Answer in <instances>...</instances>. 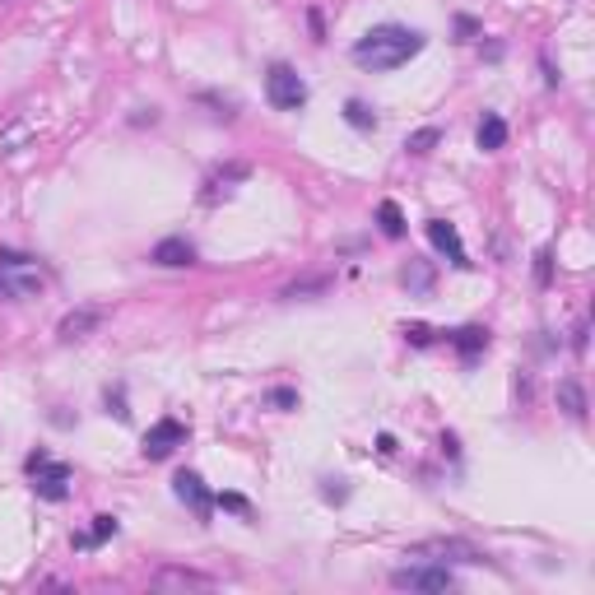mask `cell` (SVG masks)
Masks as SVG:
<instances>
[{"label": "cell", "mask_w": 595, "mask_h": 595, "mask_svg": "<svg viewBox=\"0 0 595 595\" xmlns=\"http://www.w3.org/2000/svg\"><path fill=\"white\" fill-rule=\"evenodd\" d=\"M107 410H112L117 419H130V410H126V395H121V391H107Z\"/></svg>", "instance_id": "26"}, {"label": "cell", "mask_w": 595, "mask_h": 595, "mask_svg": "<svg viewBox=\"0 0 595 595\" xmlns=\"http://www.w3.org/2000/svg\"><path fill=\"white\" fill-rule=\"evenodd\" d=\"M475 145H479L484 154L502 149V145H507V121H502L498 112H484V121H479V130H475Z\"/></svg>", "instance_id": "12"}, {"label": "cell", "mask_w": 595, "mask_h": 595, "mask_svg": "<svg viewBox=\"0 0 595 595\" xmlns=\"http://www.w3.org/2000/svg\"><path fill=\"white\" fill-rule=\"evenodd\" d=\"M23 470H29L33 493H38L42 502H66V498H70V479H75V470H70L66 461H51L47 451H29Z\"/></svg>", "instance_id": "2"}, {"label": "cell", "mask_w": 595, "mask_h": 595, "mask_svg": "<svg viewBox=\"0 0 595 595\" xmlns=\"http://www.w3.org/2000/svg\"><path fill=\"white\" fill-rule=\"evenodd\" d=\"M214 507H228V511H242V517H252V502L242 493H214Z\"/></svg>", "instance_id": "21"}, {"label": "cell", "mask_w": 595, "mask_h": 595, "mask_svg": "<svg viewBox=\"0 0 595 595\" xmlns=\"http://www.w3.org/2000/svg\"><path fill=\"white\" fill-rule=\"evenodd\" d=\"M423 33L419 29H404V23H377L354 42V66L368 75H391L400 66H410L419 51H423Z\"/></svg>", "instance_id": "1"}, {"label": "cell", "mask_w": 595, "mask_h": 595, "mask_svg": "<svg viewBox=\"0 0 595 595\" xmlns=\"http://www.w3.org/2000/svg\"><path fill=\"white\" fill-rule=\"evenodd\" d=\"M404 284L423 293V289L432 284V270H428V265H410V270H404Z\"/></svg>", "instance_id": "23"}, {"label": "cell", "mask_w": 595, "mask_h": 595, "mask_svg": "<svg viewBox=\"0 0 595 595\" xmlns=\"http://www.w3.org/2000/svg\"><path fill=\"white\" fill-rule=\"evenodd\" d=\"M117 530H121L117 517H107V511H102V517H93L89 530H79V535H75V549H98V545H107V539H112Z\"/></svg>", "instance_id": "14"}, {"label": "cell", "mask_w": 595, "mask_h": 595, "mask_svg": "<svg viewBox=\"0 0 595 595\" xmlns=\"http://www.w3.org/2000/svg\"><path fill=\"white\" fill-rule=\"evenodd\" d=\"M98 321H102V312L98 307H79V312H70L66 321H61V340H84L89 331H98Z\"/></svg>", "instance_id": "13"}, {"label": "cell", "mask_w": 595, "mask_h": 595, "mask_svg": "<svg viewBox=\"0 0 595 595\" xmlns=\"http://www.w3.org/2000/svg\"><path fill=\"white\" fill-rule=\"evenodd\" d=\"M549 280H554V252L545 247L535 256V284H549Z\"/></svg>", "instance_id": "22"}, {"label": "cell", "mask_w": 595, "mask_h": 595, "mask_svg": "<svg viewBox=\"0 0 595 595\" xmlns=\"http://www.w3.org/2000/svg\"><path fill=\"white\" fill-rule=\"evenodd\" d=\"M451 344H456V349H461V354H466V359H475V354H479V349H489V331H484V326H461V331H456V335H451Z\"/></svg>", "instance_id": "17"}, {"label": "cell", "mask_w": 595, "mask_h": 595, "mask_svg": "<svg viewBox=\"0 0 595 595\" xmlns=\"http://www.w3.org/2000/svg\"><path fill=\"white\" fill-rule=\"evenodd\" d=\"M173 493L196 511L200 521H209V511H214V493L205 489V479L196 475V470H177V479H173Z\"/></svg>", "instance_id": "8"}, {"label": "cell", "mask_w": 595, "mask_h": 595, "mask_svg": "<svg viewBox=\"0 0 595 595\" xmlns=\"http://www.w3.org/2000/svg\"><path fill=\"white\" fill-rule=\"evenodd\" d=\"M149 261L164 265V270H182V265L196 261V247H191L186 237H164V242H158V247L149 252Z\"/></svg>", "instance_id": "10"}, {"label": "cell", "mask_w": 595, "mask_h": 595, "mask_svg": "<svg viewBox=\"0 0 595 595\" xmlns=\"http://www.w3.org/2000/svg\"><path fill=\"white\" fill-rule=\"evenodd\" d=\"M0 293H5V298H38L42 293L38 261L14 252V247H0Z\"/></svg>", "instance_id": "3"}, {"label": "cell", "mask_w": 595, "mask_h": 595, "mask_svg": "<svg viewBox=\"0 0 595 595\" xmlns=\"http://www.w3.org/2000/svg\"><path fill=\"white\" fill-rule=\"evenodd\" d=\"M265 102L270 107H280V112H298V107L307 102V84H303V75H298L293 66H270L265 70Z\"/></svg>", "instance_id": "4"}, {"label": "cell", "mask_w": 595, "mask_h": 595, "mask_svg": "<svg viewBox=\"0 0 595 595\" xmlns=\"http://www.w3.org/2000/svg\"><path fill=\"white\" fill-rule=\"evenodd\" d=\"M186 438H191V428L168 414V419H158V423L145 432V447H140V451L149 456V461H168L177 447H186Z\"/></svg>", "instance_id": "7"}, {"label": "cell", "mask_w": 595, "mask_h": 595, "mask_svg": "<svg viewBox=\"0 0 595 595\" xmlns=\"http://www.w3.org/2000/svg\"><path fill=\"white\" fill-rule=\"evenodd\" d=\"M377 451H382V456L395 451V438H391V432H382V438H377Z\"/></svg>", "instance_id": "28"}, {"label": "cell", "mask_w": 595, "mask_h": 595, "mask_svg": "<svg viewBox=\"0 0 595 595\" xmlns=\"http://www.w3.org/2000/svg\"><path fill=\"white\" fill-rule=\"evenodd\" d=\"M247 173H252L247 164H228V168H219V173H214V177L205 182V205H214V200H219V191L228 196V191H233V182H242Z\"/></svg>", "instance_id": "15"}, {"label": "cell", "mask_w": 595, "mask_h": 595, "mask_svg": "<svg viewBox=\"0 0 595 595\" xmlns=\"http://www.w3.org/2000/svg\"><path fill=\"white\" fill-rule=\"evenodd\" d=\"M265 400H270V404H280V410H293V404H298V391H289V386H275V391H270Z\"/></svg>", "instance_id": "25"}, {"label": "cell", "mask_w": 595, "mask_h": 595, "mask_svg": "<svg viewBox=\"0 0 595 595\" xmlns=\"http://www.w3.org/2000/svg\"><path fill=\"white\" fill-rule=\"evenodd\" d=\"M404 340L410 344H432V331L423 326V321H410V326H404Z\"/></svg>", "instance_id": "24"}, {"label": "cell", "mask_w": 595, "mask_h": 595, "mask_svg": "<svg viewBox=\"0 0 595 595\" xmlns=\"http://www.w3.org/2000/svg\"><path fill=\"white\" fill-rule=\"evenodd\" d=\"M391 586L395 591H451L456 577L447 563H419V567H400V573H391Z\"/></svg>", "instance_id": "6"}, {"label": "cell", "mask_w": 595, "mask_h": 595, "mask_svg": "<svg viewBox=\"0 0 595 595\" xmlns=\"http://www.w3.org/2000/svg\"><path fill=\"white\" fill-rule=\"evenodd\" d=\"M438 140H442V130H438V126H423V130H414L410 140H404V149H410V154H428Z\"/></svg>", "instance_id": "20"}, {"label": "cell", "mask_w": 595, "mask_h": 595, "mask_svg": "<svg viewBox=\"0 0 595 595\" xmlns=\"http://www.w3.org/2000/svg\"><path fill=\"white\" fill-rule=\"evenodd\" d=\"M410 558H428V563H489L479 545L470 539H423V545L410 549Z\"/></svg>", "instance_id": "5"}, {"label": "cell", "mask_w": 595, "mask_h": 595, "mask_svg": "<svg viewBox=\"0 0 595 595\" xmlns=\"http://www.w3.org/2000/svg\"><path fill=\"white\" fill-rule=\"evenodd\" d=\"M344 121H349V126H354V130H372V126H377V112H372V107H368V102H359V98H349V102H344Z\"/></svg>", "instance_id": "19"}, {"label": "cell", "mask_w": 595, "mask_h": 595, "mask_svg": "<svg viewBox=\"0 0 595 595\" xmlns=\"http://www.w3.org/2000/svg\"><path fill=\"white\" fill-rule=\"evenodd\" d=\"M456 33H461V38H470V33H479V23H475V19H466V14H461V19H456Z\"/></svg>", "instance_id": "27"}, {"label": "cell", "mask_w": 595, "mask_h": 595, "mask_svg": "<svg viewBox=\"0 0 595 595\" xmlns=\"http://www.w3.org/2000/svg\"><path fill=\"white\" fill-rule=\"evenodd\" d=\"M377 224H382L386 237H404V214H400L395 200H382V205H377Z\"/></svg>", "instance_id": "18"}, {"label": "cell", "mask_w": 595, "mask_h": 595, "mask_svg": "<svg viewBox=\"0 0 595 595\" xmlns=\"http://www.w3.org/2000/svg\"><path fill=\"white\" fill-rule=\"evenodd\" d=\"M428 242H432V247H438L456 270H470L466 242H461V233H456V224H447V219H428Z\"/></svg>", "instance_id": "9"}, {"label": "cell", "mask_w": 595, "mask_h": 595, "mask_svg": "<svg viewBox=\"0 0 595 595\" xmlns=\"http://www.w3.org/2000/svg\"><path fill=\"white\" fill-rule=\"evenodd\" d=\"M558 410L567 414V419H586V391H582V382H577V377H563V382H558Z\"/></svg>", "instance_id": "11"}, {"label": "cell", "mask_w": 595, "mask_h": 595, "mask_svg": "<svg viewBox=\"0 0 595 595\" xmlns=\"http://www.w3.org/2000/svg\"><path fill=\"white\" fill-rule=\"evenodd\" d=\"M154 586H182V591H205L214 586L205 573H191V567H164V573L154 577Z\"/></svg>", "instance_id": "16"}]
</instances>
